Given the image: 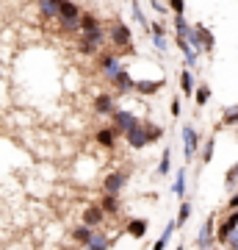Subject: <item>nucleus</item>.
<instances>
[{"label":"nucleus","mask_w":238,"mask_h":250,"mask_svg":"<svg viewBox=\"0 0 238 250\" xmlns=\"http://www.w3.org/2000/svg\"><path fill=\"white\" fill-rule=\"evenodd\" d=\"M185 42L191 45V50H194L197 56L213 53V47H216V39H213L211 28L202 25V22H194V25H191V31H188V36H185Z\"/></svg>","instance_id":"f257e3e1"},{"label":"nucleus","mask_w":238,"mask_h":250,"mask_svg":"<svg viewBox=\"0 0 238 250\" xmlns=\"http://www.w3.org/2000/svg\"><path fill=\"white\" fill-rule=\"evenodd\" d=\"M106 36L111 42V47H116L119 53H133V31H130V25H125L122 20H114L108 25Z\"/></svg>","instance_id":"f03ea898"},{"label":"nucleus","mask_w":238,"mask_h":250,"mask_svg":"<svg viewBox=\"0 0 238 250\" xmlns=\"http://www.w3.org/2000/svg\"><path fill=\"white\" fill-rule=\"evenodd\" d=\"M58 25L67 34H80V6L75 0H61L58 3Z\"/></svg>","instance_id":"7ed1b4c3"},{"label":"nucleus","mask_w":238,"mask_h":250,"mask_svg":"<svg viewBox=\"0 0 238 250\" xmlns=\"http://www.w3.org/2000/svg\"><path fill=\"white\" fill-rule=\"evenodd\" d=\"M216 245V211H211V214L205 217V223L200 225V231H197L194 236V248L197 250H208Z\"/></svg>","instance_id":"20e7f679"},{"label":"nucleus","mask_w":238,"mask_h":250,"mask_svg":"<svg viewBox=\"0 0 238 250\" xmlns=\"http://www.w3.org/2000/svg\"><path fill=\"white\" fill-rule=\"evenodd\" d=\"M183 156H185V164H191L197 156V150H200V145H202V136H200V131H197L194 125H183Z\"/></svg>","instance_id":"39448f33"},{"label":"nucleus","mask_w":238,"mask_h":250,"mask_svg":"<svg viewBox=\"0 0 238 250\" xmlns=\"http://www.w3.org/2000/svg\"><path fill=\"white\" fill-rule=\"evenodd\" d=\"M97 62H100V70H103V75L108 78V83L119 75V72L125 70V64L119 62V53H114V50H103V53L97 56Z\"/></svg>","instance_id":"423d86ee"},{"label":"nucleus","mask_w":238,"mask_h":250,"mask_svg":"<svg viewBox=\"0 0 238 250\" xmlns=\"http://www.w3.org/2000/svg\"><path fill=\"white\" fill-rule=\"evenodd\" d=\"M236 231H238V211H227V214L219 220V225H216V245H219V248H224V245H227V239Z\"/></svg>","instance_id":"0eeeda50"},{"label":"nucleus","mask_w":238,"mask_h":250,"mask_svg":"<svg viewBox=\"0 0 238 250\" xmlns=\"http://www.w3.org/2000/svg\"><path fill=\"white\" fill-rule=\"evenodd\" d=\"M111 123H114L111 128H114L116 134L125 136L128 131H130V128H136V125L141 123V117H136L133 111H128V108H116L114 114H111Z\"/></svg>","instance_id":"6e6552de"},{"label":"nucleus","mask_w":238,"mask_h":250,"mask_svg":"<svg viewBox=\"0 0 238 250\" xmlns=\"http://www.w3.org/2000/svg\"><path fill=\"white\" fill-rule=\"evenodd\" d=\"M128 181H130V172L128 170H111L103 178V195H119L128 187Z\"/></svg>","instance_id":"1a4fd4ad"},{"label":"nucleus","mask_w":238,"mask_h":250,"mask_svg":"<svg viewBox=\"0 0 238 250\" xmlns=\"http://www.w3.org/2000/svg\"><path fill=\"white\" fill-rule=\"evenodd\" d=\"M122 139L128 142V147H130V150H144L147 145H152L150 136H147V128H144V123H139L136 128H130V131L122 136Z\"/></svg>","instance_id":"9d476101"},{"label":"nucleus","mask_w":238,"mask_h":250,"mask_svg":"<svg viewBox=\"0 0 238 250\" xmlns=\"http://www.w3.org/2000/svg\"><path fill=\"white\" fill-rule=\"evenodd\" d=\"M92 108H94V114L97 117H111L116 111V95L100 92L97 98H94V103H92Z\"/></svg>","instance_id":"9b49d317"},{"label":"nucleus","mask_w":238,"mask_h":250,"mask_svg":"<svg viewBox=\"0 0 238 250\" xmlns=\"http://www.w3.org/2000/svg\"><path fill=\"white\" fill-rule=\"evenodd\" d=\"M80 217H83V225H89V228H100V225L106 223V214H103V208L97 203H89Z\"/></svg>","instance_id":"f8f14e48"},{"label":"nucleus","mask_w":238,"mask_h":250,"mask_svg":"<svg viewBox=\"0 0 238 250\" xmlns=\"http://www.w3.org/2000/svg\"><path fill=\"white\" fill-rule=\"evenodd\" d=\"M125 231L130 233V239H144L147 231H150V223H147L144 217H130L128 225H125Z\"/></svg>","instance_id":"ddd939ff"},{"label":"nucleus","mask_w":238,"mask_h":250,"mask_svg":"<svg viewBox=\"0 0 238 250\" xmlns=\"http://www.w3.org/2000/svg\"><path fill=\"white\" fill-rule=\"evenodd\" d=\"M169 192L177 197V200H185V192H188V175H185V167L175 172V184L169 187Z\"/></svg>","instance_id":"4468645a"},{"label":"nucleus","mask_w":238,"mask_h":250,"mask_svg":"<svg viewBox=\"0 0 238 250\" xmlns=\"http://www.w3.org/2000/svg\"><path fill=\"white\" fill-rule=\"evenodd\" d=\"M97 206L103 208V214H106V217H116V214H119V208H122L119 195H103L97 200Z\"/></svg>","instance_id":"2eb2a0df"},{"label":"nucleus","mask_w":238,"mask_h":250,"mask_svg":"<svg viewBox=\"0 0 238 250\" xmlns=\"http://www.w3.org/2000/svg\"><path fill=\"white\" fill-rule=\"evenodd\" d=\"M133 83H136V81H133V75H130V70H128V67H125V70L119 72L114 81H111V86H114L119 95H128V92L133 89Z\"/></svg>","instance_id":"dca6fc26"},{"label":"nucleus","mask_w":238,"mask_h":250,"mask_svg":"<svg viewBox=\"0 0 238 250\" xmlns=\"http://www.w3.org/2000/svg\"><path fill=\"white\" fill-rule=\"evenodd\" d=\"M116 136L119 134H116L114 128H100L97 134H94V142H97L100 147H106V150H114L116 147Z\"/></svg>","instance_id":"f3484780"},{"label":"nucleus","mask_w":238,"mask_h":250,"mask_svg":"<svg viewBox=\"0 0 238 250\" xmlns=\"http://www.w3.org/2000/svg\"><path fill=\"white\" fill-rule=\"evenodd\" d=\"M86 250H111V236L106 231H94L92 233V239L83 245Z\"/></svg>","instance_id":"a211bd4d"},{"label":"nucleus","mask_w":238,"mask_h":250,"mask_svg":"<svg viewBox=\"0 0 238 250\" xmlns=\"http://www.w3.org/2000/svg\"><path fill=\"white\" fill-rule=\"evenodd\" d=\"M191 214H194V203H191V200H180V206H177V217H175L177 231L185 228V223L191 220Z\"/></svg>","instance_id":"6ab92c4d"},{"label":"nucleus","mask_w":238,"mask_h":250,"mask_svg":"<svg viewBox=\"0 0 238 250\" xmlns=\"http://www.w3.org/2000/svg\"><path fill=\"white\" fill-rule=\"evenodd\" d=\"M177 231V225H175V220H169L166 223V228H164V231H161V236L155 242H152V248L150 250H166L169 248V242H172V233Z\"/></svg>","instance_id":"aec40b11"},{"label":"nucleus","mask_w":238,"mask_h":250,"mask_svg":"<svg viewBox=\"0 0 238 250\" xmlns=\"http://www.w3.org/2000/svg\"><path fill=\"white\" fill-rule=\"evenodd\" d=\"M133 89L139 92V95H155L158 89H164V78H158V81H136Z\"/></svg>","instance_id":"412c9836"},{"label":"nucleus","mask_w":238,"mask_h":250,"mask_svg":"<svg viewBox=\"0 0 238 250\" xmlns=\"http://www.w3.org/2000/svg\"><path fill=\"white\" fill-rule=\"evenodd\" d=\"M97 231V228H89V225H75V228H72L70 231V236H72V242H78V245H86L89 239H92V233Z\"/></svg>","instance_id":"4be33fe9"},{"label":"nucleus","mask_w":238,"mask_h":250,"mask_svg":"<svg viewBox=\"0 0 238 250\" xmlns=\"http://www.w3.org/2000/svg\"><path fill=\"white\" fill-rule=\"evenodd\" d=\"M97 28H103V22H100L92 11H80V34H89V31H97Z\"/></svg>","instance_id":"5701e85b"},{"label":"nucleus","mask_w":238,"mask_h":250,"mask_svg":"<svg viewBox=\"0 0 238 250\" xmlns=\"http://www.w3.org/2000/svg\"><path fill=\"white\" fill-rule=\"evenodd\" d=\"M158 175L161 178H169L172 175V147H164V153H161V161H158Z\"/></svg>","instance_id":"b1692460"},{"label":"nucleus","mask_w":238,"mask_h":250,"mask_svg":"<svg viewBox=\"0 0 238 250\" xmlns=\"http://www.w3.org/2000/svg\"><path fill=\"white\" fill-rule=\"evenodd\" d=\"M180 89H183V98H191V95H194V70L185 67V70L180 72Z\"/></svg>","instance_id":"393cba45"},{"label":"nucleus","mask_w":238,"mask_h":250,"mask_svg":"<svg viewBox=\"0 0 238 250\" xmlns=\"http://www.w3.org/2000/svg\"><path fill=\"white\" fill-rule=\"evenodd\" d=\"M213 150H216V136H208V139L200 145V161H202V164H211Z\"/></svg>","instance_id":"a878e982"},{"label":"nucleus","mask_w":238,"mask_h":250,"mask_svg":"<svg viewBox=\"0 0 238 250\" xmlns=\"http://www.w3.org/2000/svg\"><path fill=\"white\" fill-rule=\"evenodd\" d=\"M221 125L224 128H238V103H233V106L221 111Z\"/></svg>","instance_id":"bb28decb"},{"label":"nucleus","mask_w":238,"mask_h":250,"mask_svg":"<svg viewBox=\"0 0 238 250\" xmlns=\"http://www.w3.org/2000/svg\"><path fill=\"white\" fill-rule=\"evenodd\" d=\"M194 103H197V108H202V106H208V100H211V86L208 83H200V86H194Z\"/></svg>","instance_id":"cd10ccee"},{"label":"nucleus","mask_w":238,"mask_h":250,"mask_svg":"<svg viewBox=\"0 0 238 250\" xmlns=\"http://www.w3.org/2000/svg\"><path fill=\"white\" fill-rule=\"evenodd\" d=\"M39 11H42L44 20H55L58 17V3H53V0H39Z\"/></svg>","instance_id":"c85d7f7f"},{"label":"nucleus","mask_w":238,"mask_h":250,"mask_svg":"<svg viewBox=\"0 0 238 250\" xmlns=\"http://www.w3.org/2000/svg\"><path fill=\"white\" fill-rule=\"evenodd\" d=\"M188 31H191L188 20H185L183 14H175V39H185V36H188Z\"/></svg>","instance_id":"c756f323"},{"label":"nucleus","mask_w":238,"mask_h":250,"mask_svg":"<svg viewBox=\"0 0 238 250\" xmlns=\"http://www.w3.org/2000/svg\"><path fill=\"white\" fill-rule=\"evenodd\" d=\"M144 123V128H147V136H150V142L155 145V142H161V136H164V128L161 125H155V123H150V120H141Z\"/></svg>","instance_id":"7c9ffc66"},{"label":"nucleus","mask_w":238,"mask_h":250,"mask_svg":"<svg viewBox=\"0 0 238 250\" xmlns=\"http://www.w3.org/2000/svg\"><path fill=\"white\" fill-rule=\"evenodd\" d=\"M224 184H227V189H236L238 187V161L227 167V172H224Z\"/></svg>","instance_id":"2f4dec72"},{"label":"nucleus","mask_w":238,"mask_h":250,"mask_svg":"<svg viewBox=\"0 0 238 250\" xmlns=\"http://www.w3.org/2000/svg\"><path fill=\"white\" fill-rule=\"evenodd\" d=\"M130 14H133V20H136L141 28H150V22H147V17H144V11H141V6H139V0H133L130 3Z\"/></svg>","instance_id":"473e14b6"},{"label":"nucleus","mask_w":238,"mask_h":250,"mask_svg":"<svg viewBox=\"0 0 238 250\" xmlns=\"http://www.w3.org/2000/svg\"><path fill=\"white\" fill-rule=\"evenodd\" d=\"M147 31H150V36H166V25H164V22H158V20H155V22H150V28H147Z\"/></svg>","instance_id":"72a5a7b5"},{"label":"nucleus","mask_w":238,"mask_h":250,"mask_svg":"<svg viewBox=\"0 0 238 250\" xmlns=\"http://www.w3.org/2000/svg\"><path fill=\"white\" fill-rule=\"evenodd\" d=\"M166 6L172 14H183L185 11V0H166Z\"/></svg>","instance_id":"f704fd0d"},{"label":"nucleus","mask_w":238,"mask_h":250,"mask_svg":"<svg viewBox=\"0 0 238 250\" xmlns=\"http://www.w3.org/2000/svg\"><path fill=\"white\" fill-rule=\"evenodd\" d=\"M169 114L175 117V120H177L180 114H183V106H180V98H177V95L172 98V103H169Z\"/></svg>","instance_id":"c9c22d12"},{"label":"nucleus","mask_w":238,"mask_h":250,"mask_svg":"<svg viewBox=\"0 0 238 250\" xmlns=\"http://www.w3.org/2000/svg\"><path fill=\"white\" fill-rule=\"evenodd\" d=\"M152 45L158 53H166V36H152Z\"/></svg>","instance_id":"e433bc0d"},{"label":"nucleus","mask_w":238,"mask_h":250,"mask_svg":"<svg viewBox=\"0 0 238 250\" xmlns=\"http://www.w3.org/2000/svg\"><path fill=\"white\" fill-rule=\"evenodd\" d=\"M150 6H152V11H158V14H166L169 11V6L164 3V0H150Z\"/></svg>","instance_id":"4c0bfd02"},{"label":"nucleus","mask_w":238,"mask_h":250,"mask_svg":"<svg viewBox=\"0 0 238 250\" xmlns=\"http://www.w3.org/2000/svg\"><path fill=\"white\" fill-rule=\"evenodd\" d=\"M227 211H238V192H233L227 200Z\"/></svg>","instance_id":"58836bf2"},{"label":"nucleus","mask_w":238,"mask_h":250,"mask_svg":"<svg viewBox=\"0 0 238 250\" xmlns=\"http://www.w3.org/2000/svg\"><path fill=\"white\" fill-rule=\"evenodd\" d=\"M224 248H227V250H238V231L227 239V245H224Z\"/></svg>","instance_id":"ea45409f"},{"label":"nucleus","mask_w":238,"mask_h":250,"mask_svg":"<svg viewBox=\"0 0 238 250\" xmlns=\"http://www.w3.org/2000/svg\"><path fill=\"white\" fill-rule=\"evenodd\" d=\"M175 250H185V245H175Z\"/></svg>","instance_id":"a19ab883"},{"label":"nucleus","mask_w":238,"mask_h":250,"mask_svg":"<svg viewBox=\"0 0 238 250\" xmlns=\"http://www.w3.org/2000/svg\"><path fill=\"white\" fill-rule=\"evenodd\" d=\"M208 250H219V245H213V248H208Z\"/></svg>","instance_id":"79ce46f5"},{"label":"nucleus","mask_w":238,"mask_h":250,"mask_svg":"<svg viewBox=\"0 0 238 250\" xmlns=\"http://www.w3.org/2000/svg\"><path fill=\"white\" fill-rule=\"evenodd\" d=\"M53 3H61V0H53Z\"/></svg>","instance_id":"37998d69"},{"label":"nucleus","mask_w":238,"mask_h":250,"mask_svg":"<svg viewBox=\"0 0 238 250\" xmlns=\"http://www.w3.org/2000/svg\"><path fill=\"white\" fill-rule=\"evenodd\" d=\"M236 136H238V128H236Z\"/></svg>","instance_id":"c03bdc74"},{"label":"nucleus","mask_w":238,"mask_h":250,"mask_svg":"<svg viewBox=\"0 0 238 250\" xmlns=\"http://www.w3.org/2000/svg\"><path fill=\"white\" fill-rule=\"evenodd\" d=\"M224 250H227V248H224Z\"/></svg>","instance_id":"a18cd8bd"},{"label":"nucleus","mask_w":238,"mask_h":250,"mask_svg":"<svg viewBox=\"0 0 238 250\" xmlns=\"http://www.w3.org/2000/svg\"><path fill=\"white\" fill-rule=\"evenodd\" d=\"M236 192H238V189H236Z\"/></svg>","instance_id":"49530a36"}]
</instances>
